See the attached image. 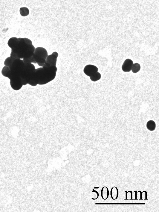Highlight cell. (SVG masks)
Returning <instances> with one entry per match:
<instances>
[{"mask_svg":"<svg viewBox=\"0 0 159 212\" xmlns=\"http://www.w3.org/2000/svg\"><path fill=\"white\" fill-rule=\"evenodd\" d=\"M57 68L56 66L42 67L36 69L35 73L28 84L32 86L47 84L54 79Z\"/></svg>","mask_w":159,"mask_h":212,"instance_id":"6da1fadb","label":"cell"},{"mask_svg":"<svg viewBox=\"0 0 159 212\" xmlns=\"http://www.w3.org/2000/svg\"><path fill=\"white\" fill-rule=\"evenodd\" d=\"M35 48L32 41L26 38H18V43L11 52L16 54L19 59L29 58L33 56Z\"/></svg>","mask_w":159,"mask_h":212,"instance_id":"7a4b0ae2","label":"cell"},{"mask_svg":"<svg viewBox=\"0 0 159 212\" xmlns=\"http://www.w3.org/2000/svg\"><path fill=\"white\" fill-rule=\"evenodd\" d=\"M25 66L22 74L20 75L23 85L28 84L35 73V67L32 63H25Z\"/></svg>","mask_w":159,"mask_h":212,"instance_id":"3957f363","label":"cell"},{"mask_svg":"<svg viewBox=\"0 0 159 212\" xmlns=\"http://www.w3.org/2000/svg\"><path fill=\"white\" fill-rule=\"evenodd\" d=\"M25 66L23 60L17 59L14 60L11 66L9 67L11 72L9 79L10 80L14 77L20 76Z\"/></svg>","mask_w":159,"mask_h":212,"instance_id":"277c9868","label":"cell"},{"mask_svg":"<svg viewBox=\"0 0 159 212\" xmlns=\"http://www.w3.org/2000/svg\"><path fill=\"white\" fill-rule=\"evenodd\" d=\"M48 56L47 50L43 48L39 47L35 49L33 58L36 64H37L39 66L43 67Z\"/></svg>","mask_w":159,"mask_h":212,"instance_id":"5b68a950","label":"cell"},{"mask_svg":"<svg viewBox=\"0 0 159 212\" xmlns=\"http://www.w3.org/2000/svg\"><path fill=\"white\" fill-rule=\"evenodd\" d=\"M58 56V53L56 52H53L52 54L48 55L43 66L49 68L51 66H56Z\"/></svg>","mask_w":159,"mask_h":212,"instance_id":"8992f818","label":"cell"},{"mask_svg":"<svg viewBox=\"0 0 159 212\" xmlns=\"http://www.w3.org/2000/svg\"><path fill=\"white\" fill-rule=\"evenodd\" d=\"M10 84L12 89L16 91L19 90L23 86L20 76L15 77L10 80Z\"/></svg>","mask_w":159,"mask_h":212,"instance_id":"52a82bcc","label":"cell"},{"mask_svg":"<svg viewBox=\"0 0 159 212\" xmlns=\"http://www.w3.org/2000/svg\"><path fill=\"white\" fill-rule=\"evenodd\" d=\"M98 68L96 66L92 65H88L85 66L84 72L85 75L90 77L98 72Z\"/></svg>","mask_w":159,"mask_h":212,"instance_id":"ba28073f","label":"cell"},{"mask_svg":"<svg viewBox=\"0 0 159 212\" xmlns=\"http://www.w3.org/2000/svg\"><path fill=\"white\" fill-rule=\"evenodd\" d=\"M133 62L130 59H128L125 60L122 66L123 71L125 72H129L132 69Z\"/></svg>","mask_w":159,"mask_h":212,"instance_id":"9c48e42d","label":"cell"},{"mask_svg":"<svg viewBox=\"0 0 159 212\" xmlns=\"http://www.w3.org/2000/svg\"><path fill=\"white\" fill-rule=\"evenodd\" d=\"M101 196L103 199L106 200L108 198L109 195V192L108 188L105 187H103L101 192Z\"/></svg>","mask_w":159,"mask_h":212,"instance_id":"30bf717a","label":"cell"},{"mask_svg":"<svg viewBox=\"0 0 159 212\" xmlns=\"http://www.w3.org/2000/svg\"><path fill=\"white\" fill-rule=\"evenodd\" d=\"M110 195L113 200H115L117 199L119 195V191L117 187H114L112 188L111 190Z\"/></svg>","mask_w":159,"mask_h":212,"instance_id":"8fae6325","label":"cell"},{"mask_svg":"<svg viewBox=\"0 0 159 212\" xmlns=\"http://www.w3.org/2000/svg\"><path fill=\"white\" fill-rule=\"evenodd\" d=\"M18 41V38L15 37H12L8 41L7 43L8 46L12 49L17 44Z\"/></svg>","mask_w":159,"mask_h":212,"instance_id":"7c38bea8","label":"cell"},{"mask_svg":"<svg viewBox=\"0 0 159 212\" xmlns=\"http://www.w3.org/2000/svg\"><path fill=\"white\" fill-rule=\"evenodd\" d=\"M1 73L4 76L7 77L9 79L11 75L9 67L6 66H4L2 69Z\"/></svg>","mask_w":159,"mask_h":212,"instance_id":"4fadbf2b","label":"cell"},{"mask_svg":"<svg viewBox=\"0 0 159 212\" xmlns=\"http://www.w3.org/2000/svg\"><path fill=\"white\" fill-rule=\"evenodd\" d=\"M146 126L149 130L153 131L155 130L156 124L154 121L152 120H150L147 122Z\"/></svg>","mask_w":159,"mask_h":212,"instance_id":"5bb4252c","label":"cell"},{"mask_svg":"<svg viewBox=\"0 0 159 212\" xmlns=\"http://www.w3.org/2000/svg\"><path fill=\"white\" fill-rule=\"evenodd\" d=\"M19 12L20 15L23 17L27 16L29 14V10L26 7L20 8L19 10Z\"/></svg>","mask_w":159,"mask_h":212,"instance_id":"9a60e30c","label":"cell"},{"mask_svg":"<svg viewBox=\"0 0 159 212\" xmlns=\"http://www.w3.org/2000/svg\"><path fill=\"white\" fill-rule=\"evenodd\" d=\"M101 77V75L99 72H97V73L91 76L90 78L92 81L95 82L100 80Z\"/></svg>","mask_w":159,"mask_h":212,"instance_id":"2e32d148","label":"cell"},{"mask_svg":"<svg viewBox=\"0 0 159 212\" xmlns=\"http://www.w3.org/2000/svg\"><path fill=\"white\" fill-rule=\"evenodd\" d=\"M140 65L138 63H135L133 64L131 70L133 73H137L140 70Z\"/></svg>","mask_w":159,"mask_h":212,"instance_id":"e0dca14e","label":"cell"},{"mask_svg":"<svg viewBox=\"0 0 159 212\" xmlns=\"http://www.w3.org/2000/svg\"><path fill=\"white\" fill-rule=\"evenodd\" d=\"M14 60L10 57H9L5 60L4 61V65L5 66L10 67L12 65Z\"/></svg>","mask_w":159,"mask_h":212,"instance_id":"ac0fdd59","label":"cell"},{"mask_svg":"<svg viewBox=\"0 0 159 212\" xmlns=\"http://www.w3.org/2000/svg\"><path fill=\"white\" fill-rule=\"evenodd\" d=\"M142 200H148L147 199V193L146 191L144 190L142 192Z\"/></svg>","mask_w":159,"mask_h":212,"instance_id":"d6986e66","label":"cell"},{"mask_svg":"<svg viewBox=\"0 0 159 212\" xmlns=\"http://www.w3.org/2000/svg\"><path fill=\"white\" fill-rule=\"evenodd\" d=\"M127 198L128 200H133V193L131 190L127 192Z\"/></svg>","mask_w":159,"mask_h":212,"instance_id":"ffe728a7","label":"cell"},{"mask_svg":"<svg viewBox=\"0 0 159 212\" xmlns=\"http://www.w3.org/2000/svg\"><path fill=\"white\" fill-rule=\"evenodd\" d=\"M137 193H138L139 194H138L137 193V194L139 195H137V198L138 197L139 199H138L140 200H142V192L141 191H138V192H137Z\"/></svg>","mask_w":159,"mask_h":212,"instance_id":"44dd1931","label":"cell"},{"mask_svg":"<svg viewBox=\"0 0 159 212\" xmlns=\"http://www.w3.org/2000/svg\"><path fill=\"white\" fill-rule=\"evenodd\" d=\"M92 192L95 193H96L97 194V198H98V197H99V194L98 193V192H97V191L96 190H93L92 191Z\"/></svg>","mask_w":159,"mask_h":212,"instance_id":"7402d4cb","label":"cell"},{"mask_svg":"<svg viewBox=\"0 0 159 212\" xmlns=\"http://www.w3.org/2000/svg\"><path fill=\"white\" fill-rule=\"evenodd\" d=\"M134 193H135V200H137V191L136 190L134 192Z\"/></svg>","mask_w":159,"mask_h":212,"instance_id":"603a6c76","label":"cell"},{"mask_svg":"<svg viewBox=\"0 0 159 212\" xmlns=\"http://www.w3.org/2000/svg\"><path fill=\"white\" fill-rule=\"evenodd\" d=\"M127 190L125 191V193H126V199L125 200H128L127 198Z\"/></svg>","mask_w":159,"mask_h":212,"instance_id":"cb8c5ba5","label":"cell"},{"mask_svg":"<svg viewBox=\"0 0 159 212\" xmlns=\"http://www.w3.org/2000/svg\"><path fill=\"white\" fill-rule=\"evenodd\" d=\"M99 187H94V189L93 190H94V189H99Z\"/></svg>","mask_w":159,"mask_h":212,"instance_id":"d4e9b609","label":"cell"}]
</instances>
